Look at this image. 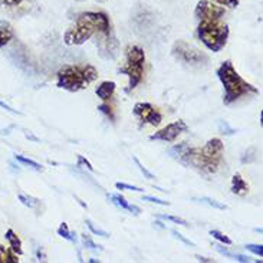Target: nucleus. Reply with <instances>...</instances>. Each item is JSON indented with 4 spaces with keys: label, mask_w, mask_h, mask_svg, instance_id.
Segmentation results:
<instances>
[{
    "label": "nucleus",
    "mask_w": 263,
    "mask_h": 263,
    "mask_svg": "<svg viewBox=\"0 0 263 263\" xmlns=\"http://www.w3.org/2000/svg\"><path fill=\"white\" fill-rule=\"evenodd\" d=\"M220 82L225 88V98L223 102L226 105H230L231 102L242 98L243 95L247 94H258L259 89L256 86H253L252 83L245 81L237 71L234 69V66L230 61H225L222 65L219 66V69L216 71Z\"/></svg>",
    "instance_id": "3"
},
{
    "label": "nucleus",
    "mask_w": 263,
    "mask_h": 263,
    "mask_svg": "<svg viewBox=\"0 0 263 263\" xmlns=\"http://www.w3.org/2000/svg\"><path fill=\"white\" fill-rule=\"evenodd\" d=\"M210 1H213V3H217V4H220V6H227V7H230V9H234V7H237L239 6V3H240V0H210Z\"/></svg>",
    "instance_id": "30"
},
{
    "label": "nucleus",
    "mask_w": 263,
    "mask_h": 263,
    "mask_svg": "<svg viewBox=\"0 0 263 263\" xmlns=\"http://www.w3.org/2000/svg\"><path fill=\"white\" fill-rule=\"evenodd\" d=\"M13 28L10 26L9 22L0 20V48L6 46L12 39H13Z\"/></svg>",
    "instance_id": "14"
},
{
    "label": "nucleus",
    "mask_w": 263,
    "mask_h": 263,
    "mask_svg": "<svg viewBox=\"0 0 263 263\" xmlns=\"http://www.w3.org/2000/svg\"><path fill=\"white\" fill-rule=\"evenodd\" d=\"M111 32L110 19L102 12H83L78 15L75 25L69 28L64 35L66 45H82L89 40L95 33L107 35Z\"/></svg>",
    "instance_id": "2"
},
{
    "label": "nucleus",
    "mask_w": 263,
    "mask_h": 263,
    "mask_svg": "<svg viewBox=\"0 0 263 263\" xmlns=\"http://www.w3.org/2000/svg\"><path fill=\"white\" fill-rule=\"evenodd\" d=\"M196 259H197L198 262H209V263H212V262H214L213 259H209V258H203V256H196Z\"/></svg>",
    "instance_id": "40"
},
{
    "label": "nucleus",
    "mask_w": 263,
    "mask_h": 263,
    "mask_svg": "<svg viewBox=\"0 0 263 263\" xmlns=\"http://www.w3.org/2000/svg\"><path fill=\"white\" fill-rule=\"evenodd\" d=\"M15 158H16V161L22 163V164L29 165V167L35 168L36 171H42V170H43V167L39 164V163L33 161V160H31V158H26V157H23V155H15Z\"/></svg>",
    "instance_id": "23"
},
{
    "label": "nucleus",
    "mask_w": 263,
    "mask_h": 263,
    "mask_svg": "<svg viewBox=\"0 0 263 263\" xmlns=\"http://www.w3.org/2000/svg\"><path fill=\"white\" fill-rule=\"evenodd\" d=\"M26 137H28V138H31V140H33V141H38V138H36V137H33L32 134H28V132H26Z\"/></svg>",
    "instance_id": "41"
},
{
    "label": "nucleus",
    "mask_w": 263,
    "mask_h": 263,
    "mask_svg": "<svg viewBox=\"0 0 263 263\" xmlns=\"http://www.w3.org/2000/svg\"><path fill=\"white\" fill-rule=\"evenodd\" d=\"M98 71L92 65H65L58 71V88L78 92L98 78Z\"/></svg>",
    "instance_id": "4"
},
{
    "label": "nucleus",
    "mask_w": 263,
    "mask_h": 263,
    "mask_svg": "<svg viewBox=\"0 0 263 263\" xmlns=\"http://www.w3.org/2000/svg\"><path fill=\"white\" fill-rule=\"evenodd\" d=\"M144 64H146L144 49L137 46V45L128 46V49H127V65L119 69V74H124V75H127L130 78L128 88L125 89L127 92H130L134 88H137L138 83L143 81Z\"/></svg>",
    "instance_id": "6"
},
{
    "label": "nucleus",
    "mask_w": 263,
    "mask_h": 263,
    "mask_svg": "<svg viewBox=\"0 0 263 263\" xmlns=\"http://www.w3.org/2000/svg\"><path fill=\"white\" fill-rule=\"evenodd\" d=\"M231 193L237 196H246L249 193V186L246 180L239 173H236L231 179Z\"/></svg>",
    "instance_id": "12"
},
{
    "label": "nucleus",
    "mask_w": 263,
    "mask_h": 263,
    "mask_svg": "<svg viewBox=\"0 0 263 263\" xmlns=\"http://www.w3.org/2000/svg\"><path fill=\"white\" fill-rule=\"evenodd\" d=\"M194 15L198 20H209V19H222L226 15L223 6H217L210 0H200L196 6Z\"/></svg>",
    "instance_id": "10"
},
{
    "label": "nucleus",
    "mask_w": 263,
    "mask_h": 263,
    "mask_svg": "<svg viewBox=\"0 0 263 263\" xmlns=\"http://www.w3.org/2000/svg\"><path fill=\"white\" fill-rule=\"evenodd\" d=\"M36 256H38V261H39V262H45V261H46V258H45V255H43V252H42L40 247L36 249Z\"/></svg>",
    "instance_id": "37"
},
{
    "label": "nucleus",
    "mask_w": 263,
    "mask_h": 263,
    "mask_svg": "<svg viewBox=\"0 0 263 263\" xmlns=\"http://www.w3.org/2000/svg\"><path fill=\"white\" fill-rule=\"evenodd\" d=\"M98 110L102 113V114H105V115L108 116L113 122L115 121V115H114V111H113V108L110 107V105H107V104H101L98 107Z\"/></svg>",
    "instance_id": "26"
},
{
    "label": "nucleus",
    "mask_w": 263,
    "mask_h": 263,
    "mask_svg": "<svg viewBox=\"0 0 263 263\" xmlns=\"http://www.w3.org/2000/svg\"><path fill=\"white\" fill-rule=\"evenodd\" d=\"M193 200L200 201V203H203V204H207V206H210V207H213V209H217V210H227V209H229L226 204H223V203H220V201H217V200L210 197H200L193 198Z\"/></svg>",
    "instance_id": "17"
},
{
    "label": "nucleus",
    "mask_w": 263,
    "mask_h": 263,
    "mask_svg": "<svg viewBox=\"0 0 263 263\" xmlns=\"http://www.w3.org/2000/svg\"><path fill=\"white\" fill-rule=\"evenodd\" d=\"M0 1L7 4V6H17V4H20L22 0H0Z\"/></svg>",
    "instance_id": "38"
},
{
    "label": "nucleus",
    "mask_w": 263,
    "mask_h": 263,
    "mask_svg": "<svg viewBox=\"0 0 263 263\" xmlns=\"http://www.w3.org/2000/svg\"><path fill=\"white\" fill-rule=\"evenodd\" d=\"M0 108H3V110L9 111V113H12V114H17V115H22V113H19V111H16V110H13L12 107L6 105V104H4V102H1V101H0Z\"/></svg>",
    "instance_id": "36"
},
{
    "label": "nucleus",
    "mask_w": 263,
    "mask_h": 263,
    "mask_svg": "<svg viewBox=\"0 0 263 263\" xmlns=\"http://www.w3.org/2000/svg\"><path fill=\"white\" fill-rule=\"evenodd\" d=\"M86 226H88V229L92 231L94 234H97V236H102V237H108L110 236V233L105 230H102V229H99V227H95L94 226V223L91 222V220H86Z\"/></svg>",
    "instance_id": "25"
},
{
    "label": "nucleus",
    "mask_w": 263,
    "mask_h": 263,
    "mask_svg": "<svg viewBox=\"0 0 263 263\" xmlns=\"http://www.w3.org/2000/svg\"><path fill=\"white\" fill-rule=\"evenodd\" d=\"M143 201H150V203H155V204H161V206H170L168 201L160 200L157 197H151V196H143Z\"/></svg>",
    "instance_id": "34"
},
{
    "label": "nucleus",
    "mask_w": 263,
    "mask_h": 263,
    "mask_svg": "<svg viewBox=\"0 0 263 263\" xmlns=\"http://www.w3.org/2000/svg\"><path fill=\"white\" fill-rule=\"evenodd\" d=\"M4 237L9 240V245H10V249L16 253L17 256H22L23 255V249H22V240L19 239V236H17L16 233L13 229H9V230L6 231V234H4Z\"/></svg>",
    "instance_id": "15"
},
{
    "label": "nucleus",
    "mask_w": 263,
    "mask_h": 263,
    "mask_svg": "<svg viewBox=\"0 0 263 263\" xmlns=\"http://www.w3.org/2000/svg\"><path fill=\"white\" fill-rule=\"evenodd\" d=\"M82 243L83 246L88 247V249H92V250L99 249V250H102V247L99 246V245H97V243H94V240H92L89 236H86V234H82Z\"/></svg>",
    "instance_id": "29"
},
{
    "label": "nucleus",
    "mask_w": 263,
    "mask_h": 263,
    "mask_svg": "<svg viewBox=\"0 0 263 263\" xmlns=\"http://www.w3.org/2000/svg\"><path fill=\"white\" fill-rule=\"evenodd\" d=\"M78 164L79 165L83 164L86 168H88V170H89V171H94V167L91 165V163H89L88 160H85L82 155H78Z\"/></svg>",
    "instance_id": "35"
},
{
    "label": "nucleus",
    "mask_w": 263,
    "mask_h": 263,
    "mask_svg": "<svg viewBox=\"0 0 263 263\" xmlns=\"http://www.w3.org/2000/svg\"><path fill=\"white\" fill-rule=\"evenodd\" d=\"M225 146L220 138H212L201 148L188 147L187 144L174 146L168 152L181 164L190 165L204 174H214L223 161Z\"/></svg>",
    "instance_id": "1"
},
{
    "label": "nucleus",
    "mask_w": 263,
    "mask_h": 263,
    "mask_svg": "<svg viewBox=\"0 0 263 263\" xmlns=\"http://www.w3.org/2000/svg\"><path fill=\"white\" fill-rule=\"evenodd\" d=\"M240 161H242V164H250V163H253V161H256V148L255 147L247 148L246 151L243 152Z\"/></svg>",
    "instance_id": "19"
},
{
    "label": "nucleus",
    "mask_w": 263,
    "mask_h": 263,
    "mask_svg": "<svg viewBox=\"0 0 263 263\" xmlns=\"http://www.w3.org/2000/svg\"><path fill=\"white\" fill-rule=\"evenodd\" d=\"M128 212H131V213H134L135 216H137V214L141 213V209H140V207H137V206H134V204H130V207H128Z\"/></svg>",
    "instance_id": "39"
},
{
    "label": "nucleus",
    "mask_w": 263,
    "mask_h": 263,
    "mask_svg": "<svg viewBox=\"0 0 263 263\" xmlns=\"http://www.w3.org/2000/svg\"><path fill=\"white\" fill-rule=\"evenodd\" d=\"M219 130L222 134H226V135H233V134H236L237 130H234V128H231L230 125L226 122V121H220L219 122Z\"/></svg>",
    "instance_id": "28"
},
{
    "label": "nucleus",
    "mask_w": 263,
    "mask_h": 263,
    "mask_svg": "<svg viewBox=\"0 0 263 263\" xmlns=\"http://www.w3.org/2000/svg\"><path fill=\"white\" fill-rule=\"evenodd\" d=\"M246 250L252 252V253H255V255H256V256H259V258H263L262 245H252V243H249V245H246Z\"/></svg>",
    "instance_id": "32"
},
{
    "label": "nucleus",
    "mask_w": 263,
    "mask_h": 263,
    "mask_svg": "<svg viewBox=\"0 0 263 263\" xmlns=\"http://www.w3.org/2000/svg\"><path fill=\"white\" fill-rule=\"evenodd\" d=\"M229 26L222 19L198 20L197 36L203 45L212 52H220L226 46L229 39Z\"/></svg>",
    "instance_id": "5"
},
{
    "label": "nucleus",
    "mask_w": 263,
    "mask_h": 263,
    "mask_svg": "<svg viewBox=\"0 0 263 263\" xmlns=\"http://www.w3.org/2000/svg\"><path fill=\"white\" fill-rule=\"evenodd\" d=\"M173 55L181 61L186 62L188 65H203L209 62V58L197 48H194L193 45H188L184 40H177L173 45Z\"/></svg>",
    "instance_id": "7"
},
{
    "label": "nucleus",
    "mask_w": 263,
    "mask_h": 263,
    "mask_svg": "<svg viewBox=\"0 0 263 263\" xmlns=\"http://www.w3.org/2000/svg\"><path fill=\"white\" fill-rule=\"evenodd\" d=\"M89 262H92V263H97V262H99V261H97V259H89Z\"/></svg>",
    "instance_id": "42"
},
{
    "label": "nucleus",
    "mask_w": 263,
    "mask_h": 263,
    "mask_svg": "<svg viewBox=\"0 0 263 263\" xmlns=\"http://www.w3.org/2000/svg\"><path fill=\"white\" fill-rule=\"evenodd\" d=\"M188 131V125L184 121H176L168 124L163 130L157 131L150 137L151 141H164V143H173L177 140V137L183 132Z\"/></svg>",
    "instance_id": "9"
},
{
    "label": "nucleus",
    "mask_w": 263,
    "mask_h": 263,
    "mask_svg": "<svg viewBox=\"0 0 263 263\" xmlns=\"http://www.w3.org/2000/svg\"><path fill=\"white\" fill-rule=\"evenodd\" d=\"M210 236H213L216 240H219L220 243H223V245H226V246L233 245V240H231L230 237H229L227 234L222 233L220 230H210Z\"/></svg>",
    "instance_id": "20"
},
{
    "label": "nucleus",
    "mask_w": 263,
    "mask_h": 263,
    "mask_svg": "<svg viewBox=\"0 0 263 263\" xmlns=\"http://www.w3.org/2000/svg\"><path fill=\"white\" fill-rule=\"evenodd\" d=\"M171 234H173L177 240H181V242H183L184 245H187V246H191V247L196 246V243H193L191 240H188L187 237H184V236H183L181 233H179L177 230H171Z\"/></svg>",
    "instance_id": "33"
},
{
    "label": "nucleus",
    "mask_w": 263,
    "mask_h": 263,
    "mask_svg": "<svg viewBox=\"0 0 263 263\" xmlns=\"http://www.w3.org/2000/svg\"><path fill=\"white\" fill-rule=\"evenodd\" d=\"M102 39L99 40V53L102 58L107 59H114L118 53V40L113 35V32L107 33V35H101Z\"/></svg>",
    "instance_id": "11"
},
{
    "label": "nucleus",
    "mask_w": 263,
    "mask_h": 263,
    "mask_svg": "<svg viewBox=\"0 0 263 263\" xmlns=\"http://www.w3.org/2000/svg\"><path fill=\"white\" fill-rule=\"evenodd\" d=\"M58 234H59L61 237L66 239V240L72 242V243H76V234H74L72 231L69 230V227H68V225H66L65 222L61 223V226H59V229H58Z\"/></svg>",
    "instance_id": "18"
},
{
    "label": "nucleus",
    "mask_w": 263,
    "mask_h": 263,
    "mask_svg": "<svg viewBox=\"0 0 263 263\" xmlns=\"http://www.w3.org/2000/svg\"><path fill=\"white\" fill-rule=\"evenodd\" d=\"M115 187L116 188H119V190H130V191H140V193H143V191H144L141 187L131 186V184H125V183H116Z\"/></svg>",
    "instance_id": "31"
},
{
    "label": "nucleus",
    "mask_w": 263,
    "mask_h": 263,
    "mask_svg": "<svg viewBox=\"0 0 263 263\" xmlns=\"http://www.w3.org/2000/svg\"><path fill=\"white\" fill-rule=\"evenodd\" d=\"M17 255L12 249H6L0 245V263H17Z\"/></svg>",
    "instance_id": "16"
},
{
    "label": "nucleus",
    "mask_w": 263,
    "mask_h": 263,
    "mask_svg": "<svg viewBox=\"0 0 263 263\" xmlns=\"http://www.w3.org/2000/svg\"><path fill=\"white\" fill-rule=\"evenodd\" d=\"M115 88H116L115 82H113V81H104V82L99 83V86L97 88L95 92H97V95H98L99 99H102V101H108V99L114 95Z\"/></svg>",
    "instance_id": "13"
},
{
    "label": "nucleus",
    "mask_w": 263,
    "mask_h": 263,
    "mask_svg": "<svg viewBox=\"0 0 263 263\" xmlns=\"http://www.w3.org/2000/svg\"><path fill=\"white\" fill-rule=\"evenodd\" d=\"M132 160H134L135 165L138 167V170L144 174V177H146V179H148V180H154V179H155V177H154V174H152L151 171H148L147 168L144 167V164H143V163H141L137 157H132Z\"/></svg>",
    "instance_id": "24"
},
{
    "label": "nucleus",
    "mask_w": 263,
    "mask_h": 263,
    "mask_svg": "<svg viewBox=\"0 0 263 263\" xmlns=\"http://www.w3.org/2000/svg\"><path fill=\"white\" fill-rule=\"evenodd\" d=\"M19 198V201L22 203V204H25L26 207H29V209H36V206H39V200L38 198H33L31 196H26V194H19L17 196Z\"/></svg>",
    "instance_id": "21"
},
{
    "label": "nucleus",
    "mask_w": 263,
    "mask_h": 263,
    "mask_svg": "<svg viewBox=\"0 0 263 263\" xmlns=\"http://www.w3.org/2000/svg\"><path fill=\"white\" fill-rule=\"evenodd\" d=\"M108 197H110V200H111V201H113L115 206L121 207L122 210H128V207H130V203H128L125 198L122 197L121 194H110Z\"/></svg>",
    "instance_id": "22"
},
{
    "label": "nucleus",
    "mask_w": 263,
    "mask_h": 263,
    "mask_svg": "<svg viewBox=\"0 0 263 263\" xmlns=\"http://www.w3.org/2000/svg\"><path fill=\"white\" fill-rule=\"evenodd\" d=\"M134 115L137 116L143 124H150V125H158L163 121V115L158 111V108H155L154 105L148 104V102H138L134 105L132 110Z\"/></svg>",
    "instance_id": "8"
},
{
    "label": "nucleus",
    "mask_w": 263,
    "mask_h": 263,
    "mask_svg": "<svg viewBox=\"0 0 263 263\" xmlns=\"http://www.w3.org/2000/svg\"><path fill=\"white\" fill-rule=\"evenodd\" d=\"M160 219H164V220H170L173 223H177V225H181V226H188V223L184 220V219H180V217H176V216H168V214H160L158 216Z\"/></svg>",
    "instance_id": "27"
}]
</instances>
